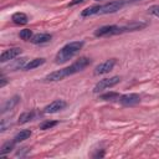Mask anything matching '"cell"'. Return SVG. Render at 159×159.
Returning a JSON list of instances; mask_svg holds the SVG:
<instances>
[{
	"mask_svg": "<svg viewBox=\"0 0 159 159\" xmlns=\"http://www.w3.org/2000/svg\"><path fill=\"white\" fill-rule=\"evenodd\" d=\"M84 42L83 41H72V42H68L66 43L55 56V62L56 63H65L67 62L68 60H71L72 57H75L80 50L83 47Z\"/></svg>",
	"mask_w": 159,
	"mask_h": 159,
	"instance_id": "cell-1",
	"label": "cell"
},
{
	"mask_svg": "<svg viewBox=\"0 0 159 159\" xmlns=\"http://www.w3.org/2000/svg\"><path fill=\"white\" fill-rule=\"evenodd\" d=\"M124 32V27L123 26H118V25H106V26H101L94 31V36L96 37H104V36H113V35H119Z\"/></svg>",
	"mask_w": 159,
	"mask_h": 159,
	"instance_id": "cell-2",
	"label": "cell"
},
{
	"mask_svg": "<svg viewBox=\"0 0 159 159\" xmlns=\"http://www.w3.org/2000/svg\"><path fill=\"white\" fill-rule=\"evenodd\" d=\"M128 1L127 0H114L111 2H107L104 5H101L98 15H106V14H113L118 10H120Z\"/></svg>",
	"mask_w": 159,
	"mask_h": 159,
	"instance_id": "cell-3",
	"label": "cell"
},
{
	"mask_svg": "<svg viewBox=\"0 0 159 159\" xmlns=\"http://www.w3.org/2000/svg\"><path fill=\"white\" fill-rule=\"evenodd\" d=\"M120 81V77L119 76H113V77H109V78H103L99 82L96 83V86L93 87V92L94 93H98L101 91H104L107 88H111L113 86H116L117 83H119Z\"/></svg>",
	"mask_w": 159,
	"mask_h": 159,
	"instance_id": "cell-4",
	"label": "cell"
},
{
	"mask_svg": "<svg viewBox=\"0 0 159 159\" xmlns=\"http://www.w3.org/2000/svg\"><path fill=\"white\" fill-rule=\"evenodd\" d=\"M91 63V60L88 58V57H80L78 60H76L71 66H68L67 67V70H68V72H70V76H72V75H75V73H77V72H80V71H82V70H84L88 65Z\"/></svg>",
	"mask_w": 159,
	"mask_h": 159,
	"instance_id": "cell-5",
	"label": "cell"
},
{
	"mask_svg": "<svg viewBox=\"0 0 159 159\" xmlns=\"http://www.w3.org/2000/svg\"><path fill=\"white\" fill-rule=\"evenodd\" d=\"M116 63H117V61H116V58H109V60H107V61H104V62H102V63H99L98 66H96V68H94V75H104V73H108L109 71H112L113 70V67L116 66Z\"/></svg>",
	"mask_w": 159,
	"mask_h": 159,
	"instance_id": "cell-6",
	"label": "cell"
},
{
	"mask_svg": "<svg viewBox=\"0 0 159 159\" xmlns=\"http://www.w3.org/2000/svg\"><path fill=\"white\" fill-rule=\"evenodd\" d=\"M68 76H70L68 70H67V67H65L62 70H58V71H55V72L48 73L43 78V81L45 82H56V81H61V80H63V78H66Z\"/></svg>",
	"mask_w": 159,
	"mask_h": 159,
	"instance_id": "cell-7",
	"label": "cell"
},
{
	"mask_svg": "<svg viewBox=\"0 0 159 159\" xmlns=\"http://www.w3.org/2000/svg\"><path fill=\"white\" fill-rule=\"evenodd\" d=\"M67 106V103L63 101V99H55V101H52L50 104H47L45 108H43V113H50V114H52V113H57V112H60L61 109H63L65 107Z\"/></svg>",
	"mask_w": 159,
	"mask_h": 159,
	"instance_id": "cell-8",
	"label": "cell"
},
{
	"mask_svg": "<svg viewBox=\"0 0 159 159\" xmlns=\"http://www.w3.org/2000/svg\"><path fill=\"white\" fill-rule=\"evenodd\" d=\"M119 102L123 106H127V107L135 106L140 102V96L137 94V93H127V94H123V96L119 97Z\"/></svg>",
	"mask_w": 159,
	"mask_h": 159,
	"instance_id": "cell-9",
	"label": "cell"
},
{
	"mask_svg": "<svg viewBox=\"0 0 159 159\" xmlns=\"http://www.w3.org/2000/svg\"><path fill=\"white\" fill-rule=\"evenodd\" d=\"M21 52H22V50H21L20 47H12V48L5 50V51H2V53L0 55V61L4 63V62H6V61L14 60V58L17 57Z\"/></svg>",
	"mask_w": 159,
	"mask_h": 159,
	"instance_id": "cell-10",
	"label": "cell"
},
{
	"mask_svg": "<svg viewBox=\"0 0 159 159\" xmlns=\"http://www.w3.org/2000/svg\"><path fill=\"white\" fill-rule=\"evenodd\" d=\"M51 39H52V35H50V34H46V32H43V34H36V35H34L31 37L30 42H32L35 45H42V43L50 42Z\"/></svg>",
	"mask_w": 159,
	"mask_h": 159,
	"instance_id": "cell-11",
	"label": "cell"
},
{
	"mask_svg": "<svg viewBox=\"0 0 159 159\" xmlns=\"http://www.w3.org/2000/svg\"><path fill=\"white\" fill-rule=\"evenodd\" d=\"M20 102V97L16 94V96H14V97H11L10 99H7L5 103H4V106H2V108H1V113H5V112H7V111H10V109H12L17 103Z\"/></svg>",
	"mask_w": 159,
	"mask_h": 159,
	"instance_id": "cell-12",
	"label": "cell"
},
{
	"mask_svg": "<svg viewBox=\"0 0 159 159\" xmlns=\"http://www.w3.org/2000/svg\"><path fill=\"white\" fill-rule=\"evenodd\" d=\"M11 20L14 24L16 25H26L27 21H29V17L24 12H15L12 16H11Z\"/></svg>",
	"mask_w": 159,
	"mask_h": 159,
	"instance_id": "cell-13",
	"label": "cell"
},
{
	"mask_svg": "<svg viewBox=\"0 0 159 159\" xmlns=\"http://www.w3.org/2000/svg\"><path fill=\"white\" fill-rule=\"evenodd\" d=\"M43 63H45V58H34V60H30L29 62H26V65L24 66L22 70H25V71L34 70V68H36V67L43 65Z\"/></svg>",
	"mask_w": 159,
	"mask_h": 159,
	"instance_id": "cell-14",
	"label": "cell"
},
{
	"mask_svg": "<svg viewBox=\"0 0 159 159\" xmlns=\"http://www.w3.org/2000/svg\"><path fill=\"white\" fill-rule=\"evenodd\" d=\"M99 7H101V5H94V6L86 7L84 10H82L81 16H82V17H87V16L96 15V14H98V12H99Z\"/></svg>",
	"mask_w": 159,
	"mask_h": 159,
	"instance_id": "cell-15",
	"label": "cell"
},
{
	"mask_svg": "<svg viewBox=\"0 0 159 159\" xmlns=\"http://www.w3.org/2000/svg\"><path fill=\"white\" fill-rule=\"evenodd\" d=\"M30 135H31V130H30V129H24V130H20V132L15 135L14 140H15V143H20V142H24V140L29 139Z\"/></svg>",
	"mask_w": 159,
	"mask_h": 159,
	"instance_id": "cell-16",
	"label": "cell"
},
{
	"mask_svg": "<svg viewBox=\"0 0 159 159\" xmlns=\"http://www.w3.org/2000/svg\"><path fill=\"white\" fill-rule=\"evenodd\" d=\"M34 117H35V112H32V111H31V112H24V113L20 114L17 123H19V124H25V123L32 120Z\"/></svg>",
	"mask_w": 159,
	"mask_h": 159,
	"instance_id": "cell-17",
	"label": "cell"
},
{
	"mask_svg": "<svg viewBox=\"0 0 159 159\" xmlns=\"http://www.w3.org/2000/svg\"><path fill=\"white\" fill-rule=\"evenodd\" d=\"M14 145H15V140H12V142H6V143H4L2 145H1V149H0V155L2 157V155H5V154H7V153H10L12 149H14Z\"/></svg>",
	"mask_w": 159,
	"mask_h": 159,
	"instance_id": "cell-18",
	"label": "cell"
},
{
	"mask_svg": "<svg viewBox=\"0 0 159 159\" xmlns=\"http://www.w3.org/2000/svg\"><path fill=\"white\" fill-rule=\"evenodd\" d=\"M119 93H117V92H107V93H103V94H101L99 96V99H102V101H112V99H119Z\"/></svg>",
	"mask_w": 159,
	"mask_h": 159,
	"instance_id": "cell-19",
	"label": "cell"
},
{
	"mask_svg": "<svg viewBox=\"0 0 159 159\" xmlns=\"http://www.w3.org/2000/svg\"><path fill=\"white\" fill-rule=\"evenodd\" d=\"M57 124H58L57 120H43V122L40 124V129H42V130L51 129L52 127H55V125H57Z\"/></svg>",
	"mask_w": 159,
	"mask_h": 159,
	"instance_id": "cell-20",
	"label": "cell"
},
{
	"mask_svg": "<svg viewBox=\"0 0 159 159\" xmlns=\"http://www.w3.org/2000/svg\"><path fill=\"white\" fill-rule=\"evenodd\" d=\"M19 36H20V39H22V40L27 41V40H31V37H32L34 35H32V31H31L30 29H24V30H21V31H20Z\"/></svg>",
	"mask_w": 159,
	"mask_h": 159,
	"instance_id": "cell-21",
	"label": "cell"
},
{
	"mask_svg": "<svg viewBox=\"0 0 159 159\" xmlns=\"http://www.w3.org/2000/svg\"><path fill=\"white\" fill-rule=\"evenodd\" d=\"M148 10H149V12H150L152 15H154V16L159 17V5H154V6H150Z\"/></svg>",
	"mask_w": 159,
	"mask_h": 159,
	"instance_id": "cell-22",
	"label": "cell"
},
{
	"mask_svg": "<svg viewBox=\"0 0 159 159\" xmlns=\"http://www.w3.org/2000/svg\"><path fill=\"white\" fill-rule=\"evenodd\" d=\"M29 152H30V149H29V148H21V149L16 153V157H24V155H26Z\"/></svg>",
	"mask_w": 159,
	"mask_h": 159,
	"instance_id": "cell-23",
	"label": "cell"
},
{
	"mask_svg": "<svg viewBox=\"0 0 159 159\" xmlns=\"http://www.w3.org/2000/svg\"><path fill=\"white\" fill-rule=\"evenodd\" d=\"M7 83V80H6V77L4 76V75H1V78H0V87L2 88L5 84Z\"/></svg>",
	"mask_w": 159,
	"mask_h": 159,
	"instance_id": "cell-24",
	"label": "cell"
},
{
	"mask_svg": "<svg viewBox=\"0 0 159 159\" xmlns=\"http://www.w3.org/2000/svg\"><path fill=\"white\" fill-rule=\"evenodd\" d=\"M84 0H72L70 4H68V6H75V5H77V4H81V2H83Z\"/></svg>",
	"mask_w": 159,
	"mask_h": 159,
	"instance_id": "cell-25",
	"label": "cell"
},
{
	"mask_svg": "<svg viewBox=\"0 0 159 159\" xmlns=\"http://www.w3.org/2000/svg\"><path fill=\"white\" fill-rule=\"evenodd\" d=\"M103 155H104V152H101V153L98 152V153H97V154H94L93 157H94V158H98V157H103Z\"/></svg>",
	"mask_w": 159,
	"mask_h": 159,
	"instance_id": "cell-26",
	"label": "cell"
},
{
	"mask_svg": "<svg viewBox=\"0 0 159 159\" xmlns=\"http://www.w3.org/2000/svg\"><path fill=\"white\" fill-rule=\"evenodd\" d=\"M128 2H133V1H138V0H127Z\"/></svg>",
	"mask_w": 159,
	"mask_h": 159,
	"instance_id": "cell-27",
	"label": "cell"
},
{
	"mask_svg": "<svg viewBox=\"0 0 159 159\" xmlns=\"http://www.w3.org/2000/svg\"><path fill=\"white\" fill-rule=\"evenodd\" d=\"M96 1H99V0H96Z\"/></svg>",
	"mask_w": 159,
	"mask_h": 159,
	"instance_id": "cell-28",
	"label": "cell"
}]
</instances>
